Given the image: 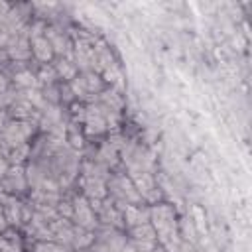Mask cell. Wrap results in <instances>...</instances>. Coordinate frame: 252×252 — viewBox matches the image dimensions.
I'll return each instance as SVG.
<instances>
[{"label":"cell","instance_id":"8992f818","mask_svg":"<svg viewBox=\"0 0 252 252\" xmlns=\"http://www.w3.org/2000/svg\"><path fill=\"white\" fill-rule=\"evenodd\" d=\"M122 217H124V224L134 228V226L150 222V209H146L142 205H128L122 209Z\"/></svg>","mask_w":252,"mask_h":252},{"label":"cell","instance_id":"7a4b0ae2","mask_svg":"<svg viewBox=\"0 0 252 252\" xmlns=\"http://www.w3.org/2000/svg\"><path fill=\"white\" fill-rule=\"evenodd\" d=\"M69 89H71L75 98H79V100L91 98V102H93L104 91V81H102V77L98 73L85 71V73L77 75L73 81H69Z\"/></svg>","mask_w":252,"mask_h":252},{"label":"cell","instance_id":"6da1fadb","mask_svg":"<svg viewBox=\"0 0 252 252\" xmlns=\"http://www.w3.org/2000/svg\"><path fill=\"white\" fill-rule=\"evenodd\" d=\"M150 224L156 230L161 246L169 252L179 250V232L175 222V211L169 205H156L150 209Z\"/></svg>","mask_w":252,"mask_h":252},{"label":"cell","instance_id":"5b68a950","mask_svg":"<svg viewBox=\"0 0 252 252\" xmlns=\"http://www.w3.org/2000/svg\"><path fill=\"white\" fill-rule=\"evenodd\" d=\"M2 191L10 193V195H18L28 187V179H26V169L22 165H10L2 177Z\"/></svg>","mask_w":252,"mask_h":252},{"label":"cell","instance_id":"3957f363","mask_svg":"<svg viewBox=\"0 0 252 252\" xmlns=\"http://www.w3.org/2000/svg\"><path fill=\"white\" fill-rule=\"evenodd\" d=\"M83 128L87 136H100L104 132H108V118H106V110L98 104V102H91L85 106V114H83Z\"/></svg>","mask_w":252,"mask_h":252},{"label":"cell","instance_id":"277c9868","mask_svg":"<svg viewBox=\"0 0 252 252\" xmlns=\"http://www.w3.org/2000/svg\"><path fill=\"white\" fill-rule=\"evenodd\" d=\"M71 220H73V224H77V226H81L85 230H91V232H94V228L98 224L94 209L91 207V203L83 195L81 197L77 195L71 201Z\"/></svg>","mask_w":252,"mask_h":252},{"label":"cell","instance_id":"52a82bcc","mask_svg":"<svg viewBox=\"0 0 252 252\" xmlns=\"http://www.w3.org/2000/svg\"><path fill=\"white\" fill-rule=\"evenodd\" d=\"M55 73H57V79H63V81H73L77 77V67L73 63V59H67V57H59L57 63L53 65Z\"/></svg>","mask_w":252,"mask_h":252},{"label":"cell","instance_id":"ba28073f","mask_svg":"<svg viewBox=\"0 0 252 252\" xmlns=\"http://www.w3.org/2000/svg\"><path fill=\"white\" fill-rule=\"evenodd\" d=\"M14 85L20 89V91H30V89H39L37 85V77L28 71V69H20L14 73Z\"/></svg>","mask_w":252,"mask_h":252},{"label":"cell","instance_id":"9c48e42d","mask_svg":"<svg viewBox=\"0 0 252 252\" xmlns=\"http://www.w3.org/2000/svg\"><path fill=\"white\" fill-rule=\"evenodd\" d=\"M4 230H8V220H6L4 209H2V205H0V234H2Z\"/></svg>","mask_w":252,"mask_h":252}]
</instances>
